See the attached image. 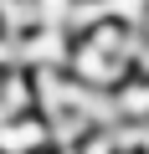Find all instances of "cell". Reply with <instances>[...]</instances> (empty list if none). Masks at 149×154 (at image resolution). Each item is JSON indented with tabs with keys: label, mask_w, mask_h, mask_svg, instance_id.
Here are the masks:
<instances>
[{
	"label": "cell",
	"mask_w": 149,
	"mask_h": 154,
	"mask_svg": "<svg viewBox=\"0 0 149 154\" xmlns=\"http://www.w3.org/2000/svg\"><path fill=\"white\" fill-rule=\"evenodd\" d=\"M46 149H51V134L41 113H11L0 123V154H46Z\"/></svg>",
	"instance_id": "1"
},
{
	"label": "cell",
	"mask_w": 149,
	"mask_h": 154,
	"mask_svg": "<svg viewBox=\"0 0 149 154\" xmlns=\"http://www.w3.org/2000/svg\"><path fill=\"white\" fill-rule=\"evenodd\" d=\"M134 72H139V77H149V41L139 46V57H134Z\"/></svg>",
	"instance_id": "2"
},
{
	"label": "cell",
	"mask_w": 149,
	"mask_h": 154,
	"mask_svg": "<svg viewBox=\"0 0 149 154\" xmlns=\"http://www.w3.org/2000/svg\"><path fill=\"white\" fill-rule=\"evenodd\" d=\"M139 154H149V123H144V134H139Z\"/></svg>",
	"instance_id": "3"
},
{
	"label": "cell",
	"mask_w": 149,
	"mask_h": 154,
	"mask_svg": "<svg viewBox=\"0 0 149 154\" xmlns=\"http://www.w3.org/2000/svg\"><path fill=\"white\" fill-rule=\"evenodd\" d=\"M46 154H77V144H62V149H46Z\"/></svg>",
	"instance_id": "4"
},
{
	"label": "cell",
	"mask_w": 149,
	"mask_h": 154,
	"mask_svg": "<svg viewBox=\"0 0 149 154\" xmlns=\"http://www.w3.org/2000/svg\"><path fill=\"white\" fill-rule=\"evenodd\" d=\"M139 36H144V41H149V21H144V31H139Z\"/></svg>",
	"instance_id": "5"
},
{
	"label": "cell",
	"mask_w": 149,
	"mask_h": 154,
	"mask_svg": "<svg viewBox=\"0 0 149 154\" xmlns=\"http://www.w3.org/2000/svg\"><path fill=\"white\" fill-rule=\"evenodd\" d=\"M118 154H123V149H118Z\"/></svg>",
	"instance_id": "6"
}]
</instances>
